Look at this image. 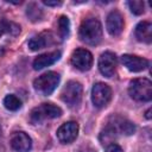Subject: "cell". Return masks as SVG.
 <instances>
[{
  "label": "cell",
  "mask_w": 152,
  "mask_h": 152,
  "mask_svg": "<svg viewBox=\"0 0 152 152\" xmlns=\"http://www.w3.org/2000/svg\"><path fill=\"white\" fill-rule=\"evenodd\" d=\"M80 39L88 45H97L102 39V25L96 18L84 19L78 31Z\"/></svg>",
  "instance_id": "cell-1"
},
{
  "label": "cell",
  "mask_w": 152,
  "mask_h": 152,
  "mask_svg": "<svg viewBox=\"0 0 152 152\" xmlns=\"http://www.w3.org/2000/svg\"><path fill=\"white\" fill-rule=\"evenodd\" d=\"M128 93L135 101L147 102L152 99V83L147 78H135L129 82Z\"/></svg>",
  "instance_id": "cell-2"
},
{
  "label": "cell",
  "mask_w": 152,
  "mask_h": 152,
  "mask_svg": "<svg viewBox=\"0 0 152 152\" xmlns=\"http://www.w3.org/2000/svg\"><path fill=\"white\" fill-rule=\"evenodd\" d=\"M135 132V126L133 122L129 120L121 118V116H115L113 118V121L107 125L104 131L102 132V135L104 134L106 138H113L116 134H125V135H131Z\"/></svg>",
  "instance_id": "cell-3"
},
{
  "label": "cell",
  "mask_w": 152,
  "mask_h": 152,
  "mask_svg": "<svg viewBox=\"0 0 152 152\" xmlns=\"http://www.w3.org/2000/svg\"><path fill=\"white\" fill-rule=\"evenodd\" d=\"M61 76L55 71H48L34 80L33 87L42 95H50L59 84Z\"/></svg>",
  "instance_id": "cell-4"
},
{
  "label": "cell",
  "mask_w": 152,
  "mask_h": 152,
  "mask_svg": "<svg viewBox=\"0 0 152 152\" xmlns=\"http://www.w3.org/2000/svg\"><path fill=\"white\" fill-rule=\"evenodd\" d=\"M62 115V109L53 103H42L33 108L30 114V120L33 124H39L46 119H55Z\"/></svg>",
  "instance_id": "cell-5"
},
{
  "label": "cell",
  "mask_w": 152,
  "mask_h": 152,
  "mask_svg": "<svg viewBox=\"0 0 152 152\" xmlns=\"http://www.w3.org/2000/svg\"><path fill=\"white\" fill-rule=\"evenodd\" d=\"M82 93H83V88L80 82L69 81L64 86V88L61 93V99L69 106H76L81 102Z\"/></svg>",
  "instance_id": "cell-6"
},
{
  "label": "cell",
  "mask_w": 152,
  "mask_h": 152,
  "mask_svg": "<svg viewBox=\"0 0 152 152\" xmlns=\"http://www.w3.org/2000/svg\"><path fill=\"white\" fill-rule=\"evenodd\" d=\"M112 99V89L108 84L97 82L91 88V101L95 107L102 108L107 106V103Z\"/></svg>",
  "instance_id": "cell-7"
},
{
  "label": "cell",
  "mask_w": 152,
  "mask_h": 152,
  "mask_svg": "<svg viewBox=\"0 0 152 152\" xmlns=\"http://www.w3.org/2000/svg\"><path fill=\"white\" fill-rule=\"evenodd\" d=\"M70 62L76 69L87 71L93 65V55L86 49H76L71 55Z\"/></svg>",
  "instance_id": "cell-8"
},
{
  "label": "cell",
  "mask_w": 152,
  "mask_h": 152,
  "mask_svg": "<svg viewBox=\"0 0 152 152\" xmlns=\"http://www.w3.org/2000/svg\"><path fill=\"white\" fill-rule=\"evenodd\" d=\"M99 70L106 77H113L116 71V56L110 51L103 52L99 58Z\"/></svg>",
  "instance_id": "cell-9"
},
{
  "label": "cell",
  "mask_w": 152,
  "mask_h": 152,
  "mask_svg": "<svg viewBox=\"0 0 152 152\" xmlns=\"http://www.w3.org/2000/svg\"><path fill=\"white\" fill-rule=\"evenodd\" d=\"M78 134V125L75 121H68L57 129V138L62 144L72 142Z\"/></svg>",
  "instance_id": "cell-10"
},
{
  "label": "cell",
  "mask_w": 152,
  "mask_h": 152,
  "mask_svg": "<svg viewBox=\"0 0 152 152\" xmlns=\"http://www.w3.org/2000/svg\"><path fill=\"white\" fill-rule=\"evenodd\" d=\"M120 59H121V63L129 71H133V72L142 71L148 66V61L146 58H142V57H139L135 55L126 53V55H122Z\"/></svg>",
  "instance_id": "cell-11"
},
{
  "label": "cell",
  "mask_w": 152,
  "mask_h": 152,
  "mask_svg": "<svg viewBox=\"0 0 152 152\" xmlns=\"http://www.w3.org/2000/svg\"><path fill=\"white\" fill-rule=\"evenodd\" d=\"M10 144L17 152H28L32 146V140L25 132H14L11 135Z\"/></svg>",
  "instance_id": "cell-12"
},
{
  "label": "cell",
  "mask_w": 152,
  "mask_h": 152,
  "mask_svg": "<svg viewBox=\"0 0 152 152\" xmlns=\"http://www.w3.org/2000/svg\"><path fill=\"white\" fill-rule=\"evenodd\" d=\"M106 27L107 31L109 32L110 36H119L122 30H124V18L121 15V13L116 10L112 11L108 17H107V21H106Z\"/></svg>",
  "instance_id": "cell-13"
},
{
  "label": "cell",
  "mask_w": 152,
  "mask_h": 152,
  "mask_svg": "<svg viewBox=\"0 0 152 152\" xmlns=\"http://www.w3.org/2000/svg\"><path fill=\"white\" fill-rule=\"evenodd\" d=\"M59 58H61V52L59 51H52V52H46V53L39 55L33 61V69L34 70L44 69V68L56 63Z\"/></svg>",
  "instance_id": "cell-14"
},
{
  "label": "cell",
  "mask_w": 152,
  "mask_h": 152,
  "mask_svg": "<svg viewBox=\"0 0 152 152\" xmlns=\"http://www.w3.org/2000/svg\"><path fill=\"white\" fill-rule=\"evenodd\" d=\"M134 33L139 42L150 44L152 42V24L150 21H140L137 25Z\"/></svg>",
  "instance_id": "cell-15"
},
{
  "label": "cell",
  "mask_w": 152,
  "mask_h": 152,
  "mask_svg": "<svg viewBox=\"0 0 152 152\" xmlns=\"http://www.w3.org/2000/svg\"><path fill=\"white\" fill-rule=\"evenodd\" d=\"M46 44H49L46 33H40V34H38V36H34V37H32V38L28 40V43H27L28 48H30L32 51H38V50L45 48Z\"/></svg>",
  "instance_id": "cell-16"
},
{
  "label": "cell",
  "mask_w": 152,
  "mask_h": 152,
  "mask_svg": "<svg viewBox=\"0 0 152 152\" xmlns=\"http://www.w3.org/2000/svg\"><path fill=\"white\" fill-rule=\"evenodd\" d=\"M58 31L62 39H65L70 33V20L66 15H62L58 19Z\"/></svg>",
  "instance_id": "cell-17"
},
{
  "label": "cell",
  "mask_w": 152,
  "mask_h": 152,
  "mask_svg": "<svg viewBox=\"0 0 152 152\" xmlns=\"http://www.w3.org/2000/svg\"><path fill=\"white\" fill-rule=\"evenodd\" d=\"M4 106L8 109V110H18L20 107H21V101L19 97H17L15 95L11 94V95H7L5 99H4Z\"/></svg>",
  "instance_id": "cell-18"
},
{
  "label": "cell",
  "mask_w": 152,
  "mask_h": 152,
  "mask_svg": "<svg viewBox=\"0 0 152 152\" xmlns=\"http://www.w3.org/2000/svg\"><path fill=\"white\" fill-rule=\"evenodd\" d=\"M128 6H129L131 12L134 13V14H137V15H140V14L144 13L145 4L141 0H132V1H128Z\"/></svg>",
  "instance_id": "cell-19"
},
{
  "label": "cell",
  "mask_w": 152,
  "mask_h": 152,
  "mask_svg": "<svg viewBox=\"0 0 152 152\" xmlns=\"http://www.w3.org/2000/svg\"><path fill=\"white\" fill-rule=\"evenodd\" d=\"M27 17L32 20V21H37L40 19V15H42V11L39 7H37L34 4H31L27 8Z\"/></svg>",
  "instance_id": "cell-20"
},
{
  "label": "cell",
  "mask_w": 152,
  "mask_h": 152,
  "mask_svg": "<svg viewBox=\"0 0 152 152\" xmlns=\"http://www.w3.org/2000/svg\"><path fill=\"white\" fill-rule=\"evenodd\" d=\"M106 152H124L118 144H109L106 148Z\"/></svg>",
  "instance_id": "cell-21"
},
{
  "label": "cell",
  "mask_w": 152,
  "mask_h": 152,
  "mask_svg": "<svg viewBox=\"0 0 152 152\" xmlns=\"http://www.w3.org/2000/svg\"><path fill=\"white\" fill-rule=\"evenodd\" d=\"M43 4L46 6H59V5H62V1H45L44 0Z\"/></svg>",
  "instance_id": "cell-22"
},
{
  "label": "cell",
  "mask_w": 152,
  "mask_h": 152,
  "mask_svg": "<svg viewBox=\"0 0 152 152\" xmlns=\"http://www.w3.org/2000/svg\"><path fill=\"white\" fill-rule=\"evenodd\" d=\"M2 150V132H1V128H0V151Z\"/></svg>",
  "instance_id": "cell-23"
},
{
  "label": "cell",
  "mask_w": 152,
  "mask_h": 152,
  "mask_svg": "<svg viewBox=\"0 0 152 152\" xmlns=\"http://www.w3.org/2000/svg\"><path fill=\"white\" fill-rule=\"evenodd\" d=\"M80 152H95V151H94L93 148H88V147H87V148H83V150H81Z\"/></svg>",
  "instance_id": "cell-24"
},
{
  "label": "cell",
  "mask_w": 152,
  "mask_h": 152,
  "mask_svg": "<svg viewBox=\"0 0 152 152\" xmlns=\"http://www.w3.org/2000/svg\"><path fill=\"white\" fill-rule=\"evenodd\" d=\"M150 113H151V109H148V110L146 112V118H147V119H151V114H150Z\"/></svg>",
  "instance_id": "cell-25"
}]
</instances>
